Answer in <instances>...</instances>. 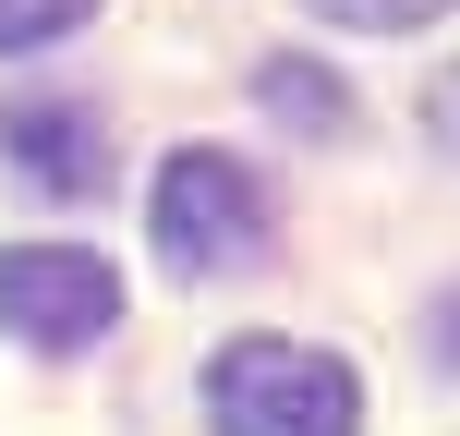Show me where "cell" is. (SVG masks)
Wrapping results in <instances>:
<instances>
[{"mask_svg": "<svg viewBox=\"0 0 460 436\" xmlns=\"http://www.w3.org/2000/svg\"><path fill=\"white\" fill-rule=\"evenodd\" d=\"M303 13L351 24V37H400V24H437V13H460V0H303Z\"/></svg>", "mask_w": 460, "mask_h": 436, "instance_id": "7", "label": "cell"}, {"mask_svg": "<svg viewBox=\"0 0 460 436\" xmlns=\"http://www.w3.org/2000/svg\"><path fill=\"white\" fill-rule=\"evenodd\" d=\"M254 97H267L291 134H327V146L351 134V85H340L327 61H267V73H254Z\"/></svg>", "mask_w": 460, "mask_h": 436, "instance_id": "5", "label": "cell"}, {"mask_svg": "<svg viewBox=\"0 0 460 436\" xmlns=\"http://www.w3.org/2000/svg\"><path fill=\"white\" fill-rule=\"evenodd\" d=\"M146 207H158V254L182 279H230V267L267 254V182H254L243 158H218V146H182Z\"/></svg>", "mask_w": 460, "mask_h": 436, "instance_id": "2", "label": "cell"}, {"mask_svg": "<svg viewBox=\"0 0 460 436\" xmlns=\"http://www.w3.org/2000/svg\"><path fill=\"white\" fill-rule=\"evenodd\" d=\"M0 146H13V170L37 194H110V170H121V146H110V121L85 110V97H24L13 121H0Z\"/></svg>", "mask_w": 460, "mask_h": 436, "instance_id": "4", "label": "cell"}, {"mask_svg": "<svg viewBox=\"0 0 460 436\" xmlns=\"http://www.w3.org/2000/svg\"><path fill=\"white\" fill-rule=\"evenodd\" d=\"M437 364H460V291L437 303Z\"/></svg>", "mask_w": 460, "mask_h": 436, "instance_id": "9", "label": "cell"}, {"mask_svg": "<svg viewBox=\"0 0 460 436\" xmlns=\"http://www.w3.org/2000/svg\"><path fill=\"white\" fill-rule=\"evenodd\" d=\"M0 327L24 351H85V340L121 327V279L85 243H13L0 254Z\"/></svg>", "mask_w": 460, "mask_h": 436, "instance_id": "3", "label": "cell"}, {"mask_svg": "<svg viewBox=\"0 0 460 436\" xmlns=\"http://www.w3.org/2000/svg\"><path fill=\"white\" fill-rule=\"evenodd\" d=\"M424 134H437V158H460V61L424 85Z\"/></svg>", "mask_w": 460, "mask_h": 436, "instance_id": "8", "label": "cell"}, {"mask_svg": "<svg viewBox=\"0 0 460 436\" xmlns=\"http://www.w3.org/2000/svg\"><path fill=\"white\" fill-rule=\"evenodd\" d=\"M218 436H364V376L315 340H230L207 364Z\"/></svg>", "mask_w": 460, "mask_h": 436, "instance_id": "1", "label": "cell"}, {"mask_svg": "<svg viewBox=\"0 0 460 436\" xmlns=\"http://www.w3.org/2000/svg\"><path fill=\"white\" fill-rule=\"evenodd\" d=\"M85 13H97V0H0V61H24V49H61Z\"/></svg>", "mask_w": 460, "mask_h": 436, "instance_id": "6", "label": "cell"}]
</instances>
